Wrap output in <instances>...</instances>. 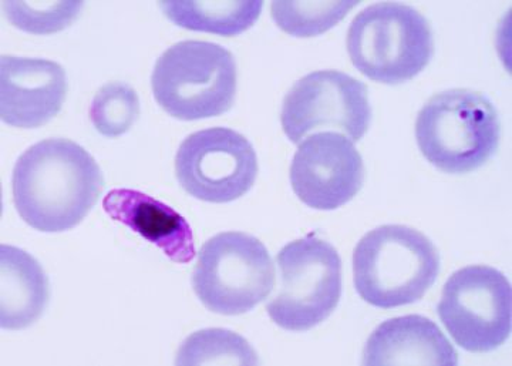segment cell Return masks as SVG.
Here are the masks:
<instances>
[{"label": "cell", "mask_w": 512, "mask_h": 366, "mask_svg": "<svg viewBox=\"0 0 512 366\" xmlns=\"http://www.w3.org/2000/svg\"><path fill=\"white\" fill-rule=\"evenodd\" d=\"M140 99L133 87L121 82L107 83L94 96L90 120L101 136L116 139L130 132L140 117Z\"/></svg>", "instance_id": "d6986e66"}, {"label": "cell", "mask_w": 512, "mask_h": 366, "mask_svg": "<svg viewBox=\"0 0 512 366\" xmlns=\"http://www.w3.org/2000/svg\"><path fill=\"white\" fill-rule=\"evenodd\" d=\"M2 8L15 28L35 35H50L69 28L79 16L83 2H5Z\"/></svg>", "instance_id": "ffe728a7"}, {"label": "cell", "mask_w": 512, "mask_h": 366, "mask_svg": "<svg viewBox=\"0 0 512 366\" xmlns=\"http://www.w3.org/2000/svg\"><path fill=\"white\" fill-rule=\"evenodd\" d=\"M346 43L353 66L383 85L409 82L434 56L429 20L403 3H376L362 10L350 23Z\"/></svg>", "instance_id": "5b68a950"}, {"label": "cell", "mask_w": 512, "mask_h": 366, "mask_svg": "<svg viewBox=\"0 0 512 366\" xmlns=\"http://www.w3.org/2000/svg\"><path fill=\"white\" fill-rule=\"evenodd\" d=\"M238 70L224 46L185 40L158 57L151 89L161 109L183 122L222 116L234 106Z\"/></svg>", "instance_id": "277c9868"}, {"label": "cell", "mask_w": 512, "mask_h": 366, "mask_svg": "<svg viewBox=\"0 0 512 366\" xmlns=\"http://www.w3.org/2000/svg\"><path fill=\"white\" fill-rule=\"evenodd\" d=\"M458 364L456 348L429 318L404 315L384 321L367 339L363 365Z\"/></svg>", "instance_id": "5bb4252c"}, {"label": "cell", "mask_w": 512, "mask_h": 366, "mask_svg": "<svg viewBox=\"0 0 512 366\" xmlns=\"http://www.w3.org/2000/svg\"><path fill=\"white\" fill-rule=\"evenodd\" d=\"M49 278L32 255L0 247V325L20 331L35 324L49 304Z\"/></svg>", "instance_id": "9a60e30c"}, {"label": "cell", "mask_w": 512, "mask_h": 366, "mask_svg": "<svg viewBox=\"0 0 512 366\" xmlns=\"http://www.w3.org/2000/svg\"><path fill=\"white\" fill-rule=\"evenodd\" d=\"M500 139V117L494 104L474 90L434 94L417 116V146L443 173L481 169L497 153Z\"/></svg>", "instance_id": "3957f363"}, {"label": "cell", "mask_w": 512, "mask_h": 366, "mask_svg": "<svg viewBox=\"0 0 512 366\" xmlns=\"http://www.w3.org/2000/svg\"><path fill=\"white\" fill-rule=\"evenodd\" d=\"M103 188L99 164L72 140L39 141L19 157L13 169L16 211L42 233H63L79 226Z\"/></svg>", "instance_id": "6da1fadb"}, {"label": "cell", "mask_w": 512, "mask_h": 366, "mask_svg": "<svg viewBox=\"0 0 512 366\" xmlns=\"http://www.w3.org/2000/svg\"><path fill=\"white\" fill-rule=\"evenodd\" d=\"M67 94L66 70L46 59L2 56L0 117L18 129H37L55 119Z\"/></svg>", "instance_id": "7c38bea8"}, {"label": "cell", "mask_w": 512, "mask_h": 366, "mask_svg": "<svg viewBox=\"0 0 512 366\" xmlns=\"http://www.w3.org/2000/svg\"><path fill=\"white\" fill-rule=\"evenodd\" d=\"M439 274V251L416 228L399 224L377 227L353 251L357 294L382 310L420 301Z\"/></svg>", "instance_id": "7a4b0ae2"}, {"label": "cell", "mask_w": 512, "mask_h": 366, "mask_svg": "<svg viewBox=\"0 0 512 366\" xmlns=\"http://www.w3.org/2000/svg\"><path fill=\"white\" fill-rule=\"evenodd\" d=\"M360 2H274L272 19L295 38H313L335 28Z\"/></svg>", "instance_id": "ac0fdd59"}, {"label": "cell", "mask_w": 512, "mask_h": 366, "mask_svg": "<svg viewBox=\"0 0 512 366\" xmlns=\"http://www.w3.org/2000/svg\"><path fill=\"white\" fill-rule=\"evenodd\" d=\"M437 314L458 347L493 352L511 335L510 281L488 265L461 268L444 285Z\"/></svg>", "instance_id": "ba28073f"}, {"label": "cell", "mask_w": 512, "mask_h": 366, "mask_svg": "<svg viewBox=\"0 0 512 366\" xmlns=\"http://www.w3.org/2000/svg\"><path fill=\"white\" fill-rule=\"evenodd\" d=\"M370 120L372 107L365 83L338 70H319L302 77L282 104V129L295 144L320 129L340 130L359 141L369 130Z\"/></svg>", "instance_id": "30bf717a"}, {"label": "cell", "mask_w": 512, "mask_h": 366, "mask_svg": "<svg viewBox=\"0 0 512 366\" xmlns=\"http://www.w3.org/2000/svg\"><path fill=\"white\" fill-rule=\"evenodd\" d=\"M289 177L293 193L303 204L320 211L336 210L362 190L365 164L348 137L320 132L299 143Z\"/></svg>", "instance_id": "8fae6325"}, {"label": "cell", "mask_w": 512, "mask_h": 366, "mask_svg": "<svg viewBox=\"0 0 512 366\" xmlns=\"http://www.w3.org/2000/svg\"><path fill=\"white\" fill-rule=\"evenodd\" d=\"M177 365H258L249 342L229 329H202L190 335L178 349Z\"/></svg>", "instance_id": "e0dca14e"}, {"label": "cell", "mask_w": 512, "mask_h": 366, "mask_svg": "<svg viewBox=\"0 0 512 366\" xmlns=\"http://www.w3.org/2000/svg\"><path fill=\"white\" fill-rule=\"evenodd\" d=\"M276 264L281 288L266 305L279 328L305 332L335 312L342 297V260L336 248L315 234L286 244Z\"/></svg>", "instance_id": "52a82bcc"}, {"label": "cell", "mask_w": 512, "mask_h": 366, "mask_svg": "<svg viewBox=\"0 0 512 366\" xmlns=\"http://www.w3.org/2000/svg\"><path fill=\"white\" fill-rule=\"evenodd\" d=\"M258 157L247 137L227 127L190 134L175 157L178 183L205 203H232L254 187Z\"/></svg>", "instance_id": "9c48e42d"}, {"label": "cell", "mask_w": 512, "mask_h": 366, "mask_svg": "<svg viewBox=\"0 0 512 366\" xmlns=\"http://www.w3.org/2000/svg\"><path fill=\"white\" fill-rule=\"evenodd\" d=\"M275 287V265L262 241L227 231L202 245L192 288L207 310L242 315L265 301Z\"/></svg>", "instance_id": "8992f818"}, {"label": "cell", "mask_w": 512, "mask_h": 366, "mask_svg": "<svg viewBox=\"0 0 512 366\" xmlns=\"http://www.w3.org/2000/svg\"><path fill=\"white\" fill-rule=\"evenodd\" d=\"M158 6L180 28L232 38L255 25L264 2H160Z\"/></svg>", "instance_id": "2e32d148"}, {"label": "cell", "mask_w": 512, "mask_h": 366, "mask_svg": "<svg viewBox=\"0 0 512 366\" xmlns=\"http://www.w3.org/2000/svg\"><path fill=\"white\" fill-rule=\"evenodd\" d=\"M103 208L111 220L157 245L173 263L188 264L194 260L195 243L190 224L157 198L131 188H114L104 197Z\"/></svg>", "instance_id": "4fadbf2b"}]
</instances>
